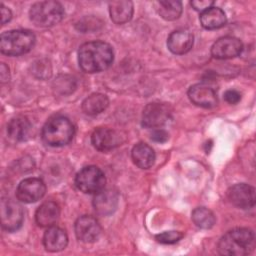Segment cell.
<instances>
[{
    "mask_svg": "<svg viewBox=\"0 0 256 256\" xmlns=\"http://www.w3.org/2000/svg\"><path fill=\"white\" fill-rule=\"evenodd\" d=\"M112 47L103 41L84 43L78 52L81 69L87 73H96L107 69L113 62Z\"/></svg>",
    "mask_w": 256,
    "mask_h": 256,
    "instance_id": "6da1fadb",
    "label": "cell"
},
{
    "mask_svg": "<svg viewBox=\"0 0 256 256\" xmlns=\"http://www.w3.org/2000/svg\"><path fill=\"white\" fill-rule=\"evenodd\" d=\"M255 248V235L248 228H236L228 231L218 243V250L222 255L243 256L251 253Z\"/></svg>",
    "mask_w": 256,
    "mask_h": 256,
    "instance_id": "7a4b0ae2",
    "label": "cell"
},
{
    "mask_svg": "<svg viewBox=\"0 0 256 256\" xmlns=\"http://www.w3.org/2000/svg\"><path fill=\"white\" fill-rule=\"evenodd\" d=\"M74 135V127L64 116L51 117L42 128V138L46 144L60 147L68 144Z\"/></svg>",
    "mask_w": 256,
    "mask_h": 256,
    "instance_id": "3957f363",
    "label": "cell"
},
{
    "mask_svg": "<svg viewBox=\"0 0 256 256\" xmlns=\"http://www.w3.org/2000/svg\"><path fill=\"white\" fill-rule=\"evenodd\" d=\"M35 44V35L29 30H11L0 38V50L10 56H18L30 51Z\"/></svg>",
    "mask_w": 256,
    "mask_h": 256,
    "instance_id": "277c9868",
    "label": "cell"
},
{
    "mask_svg": "<svg viewBox=\"0 0 256 256\" xmlns=\"http://www.w3.org/2000/svg\"><path fill=\"white\" fill-rule=\"evenodd\" d=\"M29 15L36 26L50 27L62 20L64 8L56 1H41L31 6Z\"/></svg>",
    "mask_w": 256,
    "mask_h": 256,
    "instance_id": "5b68a950",
    "label": "cell"
},
{
    "mask_svg": "<svg viewBox=\"0 0 256 256\" xmlns=\"http://www.w3.org/2000/svg\"><path fill=\"white\" fill-rule=\"evenodd\" d=\"M106 178L104 173L97 166H86L76 175L75 184L77 188L86 194H96L104 189Z\"/></svg>",
    "mask_w": 256,
    "mask_h": 256,
    "instance_id": "8992f818",
    "label": "cell"
},
{
    "mask_svg": "<svg viewBox=\"0 0 256 256\" xmlns=\"http://www.w3.org/2000/svg\"><path fill=\"white\" fill-rule=\"evenodd\" d=\"M1 225L8 232H13L19 229L23 223L24 212L22 206L8 198H3L0 204Z\"/></svg>",
    "mask_w": 256,
    "mask_h": 256,
    "instance_id": "52a82bcc",
    "label": "cell"
},
{
    "mask_svg": "<svg viewBox=\"0 0 256 256\" xmlns=\"http://www.w3.org/2000/svg\"><path fill=\"white\" fill-rule=\"evenodd\" d=\"M171 118V109L163 103L148 104L142 114V125L147 128H158L166 124Z\"/></svg>",
    "mask_w": 256,
    "mask_h": 256,
    "instance_id": "ba28073f",
    "label": "cell"
},
{
    "mask_svg": "<svg viewBox=\"0 0 256 256\" xmlns=\"http://www.w3.org/2000/svg\"><path fill=\"white\" fill-rule=\"evenodd\" d=\"M46 191L44 182L39 178H27L20 182L16 195L18 200L24 203H33L40 200Z\"/></svg>",
    "mask_w": 256,
    "mask_h": 256,
    "instance_id": "9c48e42d",
    "label": "cell"
},
{
    "mask_svg": "<svg viewBox=\"0 0 256 256\" xmlns=\"http://www.w3.org/2000/svg\"><path fill=\"white\" fill-rule=\"evenodd\" d=\"M101 231L102 228L99 222L92 216H81L75 222L76 237L82 242L91 243L96 241L99 238Z\"/></svg>",
    "mask_w": 256,
    "mask_h": 256,
    "instance_id": "30bf717a",
    "label": "cell"
},
{
    "mask_svg": "<svg viewBox=\"0 0 256 256\" xmlns=\"http://www.w3.org/2000/svg\"><path fill=\"white\" fill-rule=\"evenodd\" d=\"M92 145L99 151L107 152L115 149L122 143L120 134L114 129L101 127L97 128L91 135Z\"/></svg>",
    "mask_w": 256,
    "mask_h": 256,
    "instance_id": "8fae6325",
    "label": "cell"
},
{
    "mask_svg": "<svg viewBox=\"0 0 256 256\" xmlns=\"http://www.w3.org/2000/svg\"><path fill=\"white\" fill-rule=\"evenodd\" d=\"M229 201L241 209H249L255 204V189L245 183L235 184L227 191Z\"/></svg>",
    "mask_w": 256,
    "mask_h": 256,
    "instance_id": "7c38bea8",
    "label": "cell"
},
{
    "mask_svg": "<svg viewBox=\"0 0 256 256\" xmlns=\"http://www.w3.org/2000/svg\"><path fill=\"white\" fill-rule=\"evenodd\" d=\"M243 49L242 42L232 36L218 39L211 48V54L216 59H229L238 56Z\"/></svg>",
    "mask_w": 256,
    "mask_h": 256,
    "instance_id": "4fadbf2b",
    "label": "cell"
},
{
    "mask_svg": "<svg viewBox=\"0 0 256 256\" xmlns=\"http://www.w3.org/2000/svg\"><path fill=\"white\" fill-rule=\"evenodd\" d=\"M188 97L193 104L203 108H211L217 104L216 92L204 83L192 85L188 90Z\"/></svg>",
    "mask_w": 256,
    "mask_h": 256,
    "instance_id": "5bb4252c",
    "label": "cell"
},
{
    "mask_svg": "<svg viewBox=\"0 0 256 256\" xmlns=\"http://www.w3.org/2000/svg\"><path fill=\"white\" fill-rule=\"evenodd\" d=\"M93 205L96 212L107 216L112 214L118 205V194L112 189H102L95 194Z\"/></svg>",
    "mask_w": 256,
    "mask_h": 256,
    "instance_id": "9a60e30c",
    "label": "cell"
},
{
    "mask_svg": "<svg viewBox=\"0 0 256 256\" xmlns=\"http://www.w3.org/2000/svg\"><path fill=\"white\" fill-rule=\"evenodd\" d=\"M168 49L177 55H182L190 51L193 46V35L184 29L173 31L167 39Z\"/></svg>",
    "mask_w": 256,
    "mask_h": 256,
    "instance_id": "2e32d148",
    "label": "cell"
},
{
    "mask_svg": "<svg viewBox=\"0 0 256 256\" xmlns=\"http://www.w3.org/2000/svg\"><path fill=\"white\" fill-rule=\"evenodd\" d=\"M68 243V236L66 232L56 226L48 227L43 236V244L47 251L58 252L63 250Z\"/></svg>",
    "mask_w": 256,
    "mask_h": 256,
    "instance_id": "e0dca14e",
    "label": "cell"
},
{
    "mask_svg": "<svg viewBox=\"0 0 256 256\" xmlns=\"http://www.w3.org/2000/svg\"><path fill=\"white\" fill-rule=\"evenodd\" d=\"M60 216V208L54 201H46L39 206L35 214L36 223L40 227L53 226Z\"/></svg>",
    "mask_w": 256,
    "mask_h": 256,
    "instance_id": "ac0fdd59",
    "label": "cell"
},
{
    "mask_svg": "<svg viewBox=\"0 0 256 256\" xmlns=\"http://www.w3.org/2000/svg\"><path fill=\"white\" fill-rule=\"evenodd\" d=\"M109 13L115 24H124L132 18L133 3L123 0L112 1L109 3Z\"/></svg>",
    "mask_w": 256,
    "mask_h": 256,
    "instance_id": "d6986e66",
    "label": "cell"
},
{
    "mask_svg": "<svg viewBox=\"0 0 256 256\" xmlns=\"http://www.w3.org/2000/svg\"><path fill=\"white\" fill-rule=\"evenodd\" d=\"M131 156L135 165L141 169L150 168L155 161V153L146 143L136 144L132 149Z\"/></svg>",
    "mask_w": 256,
    "mask_h": 256,
    "instance_id": "ffe728a7",
    "label": "cell"
},
{
    "mask_svg": "<svg viewBox=\"0 0 256 256\" xmlns=\"http://www.w3.org/2000/svg\"><path fill=\"white\" fill-rule=\"evenodd\" d=\"M31 123L24 117L13 118L7 125V134L14 141H24L31 133Z\"/></svg>",
    "mask_w": 256,
    "mask_h": 256,
    "instance_id": "44dd1931",
    "label": "cell"
},
{
    "mask_svg": "<svg viewBox=\"0 0 256 256\" xmlns=\"http://www.w3.org/2000/svg\"><path fill=\"white\" fill-rule=\"evenodd\" d=\"M226 15L224 11L218 7H210L209 9L201 12L200 22L201 25L208 30L218 29L226 24Z\"/></svg>",
    "mask_w": 256,
    "mask_h": 256,
    "instance_id": "7402d4cb",
    "label": "cell"
},
{
    "mask_svg": "<svg viewBox=\"0 0 256 256\" xmlns=\"http://www.w3.org/2000/svg\"><path fill=\"white\" fill-rule=\"evenodd\" d=\"M109 104L106 95L101 93H93L88 96L82 103V110L87 115H97L103 112Z\"/></svg>",
    "mask_w": 256,
    "mask_h": 256,
    "instance_id": "603a6c76",
    "label": "cell"
},
{
    "mask_svg": "<svg viewBox=\"0 0 256 256\" xmlns=\"http://www.w3.org/2000/svg\"><path fill=\"white\" fill-rule=\"evenodd\" d=\"M157 5L159 15L168 21L179 18L182 13V3L180 1H159Z\"/></svg>",
    "mask_w": 256,
    "mask_h": 256,
    "instance_id": "cb8c5ba5",
    "label": "cell"
},
{
    "mask_svg": "<svg viewBox=\"0 0 256 256\" xmlns=\"http://www.w3.org/2000/svg\"><path fill=\"white\" fill-rule=\"evenodd\" d=\"M194 224L201 229H210L215 224V216L211 210L206 207H197L192 212Z\"/></svg>",
    "mask_w": 256,
    "mask_h": 256,
    "instance_id": "d4e9b609",
    "label": "cell"
},
{
    "mask_svg": "<svg viewBox=\"0 0 256 256\" xmlns=\"http://www.w3.org/2000/svg\"><path fill=\"white\" fill-rule=\"evenodd\" d=\"M183 237V233L179 231H165L155 236L156 240L162 244H173Z\"/></svg>",
    "mask_w": 256,
    "mask_h": 256,
    "instance_id": "484cf974",
    "label": "cell"
},
{
    "mask_svg": "<svg viewBox=\"0 0 256 256\" xmlns=\"http://www.w3.org/2000/svg\"><path fill=\"white\" fill-rule=\"evenodd\" d=\"M190 4L195 10L203 12V11L209 9L210 7H212L214 2L211 0H195V1H191Z\"/></svg>",
    "mask_w": 256,
    "mask_h": 256,
    "instance_id": "4316f807",
    "label": "cell"
},
{
    "mask_svg": "<svg viewBox=\"0 0 256 256\" xmlns=\"http://www.w3.org/2000/svg\"><path fill=\"white\" fill-rule=\"evenodd\" d=\"M224 99L229 104H237L241 100V94L233 89H229L224 93Z\"/></svg>",
    "mask_w": 256,
    "mask_h": 256,
    "instance_id": "83f0119b",
    "label": "cell"
},
{
    "mask_svg": "<svg viewBox=\"0 0 256 256\" xmlns=\"http://www.w3.org/2000/svg\"><path fill=\"white\" fill-rule=\"evenodd\" d=\"M168 133L163 129H156L151 134V139L157 143H164L168 140Z\"/></svg>",
    "mask_w": 256,
    "mask_h": 256,
    "instance_id": "f1b7e54d",
    "label": "cell"
},
{
    "mask_svg": "<svg viewBox=\"0 0 256 256\" xmlns=\"http://www.w3.org/2000/svg\"><path fill=\"white\" fill-rule=\"evenodd\" d=\"M0 7H1V24L4 25L5 23H7V22L10 21V19L12 18V13H11V11H10L7 7H5L3 4H1Z\"/></svg>",
    "mask_w": 256,
    "mask_h": 256,
    "instance_id": "f546056e",
    "label": "cell"
},
{
    "mask_svg": "<svg viewBox=\"0 0 256 256\" xmlns=\"http://www.w3.org/2000/svg\"><path fill=\"white\" fill-rule=\"evenodd\" d=\"M0 77H1V82L2 83L8 82V80H9V69H8V67L4 63L1 64Z\"/></svg>",
    "mask_w": 256,
    "mask_h": 256,
    "instance_id": "4dcf8cb0",
    "label": "cell"
}]
</instances>
